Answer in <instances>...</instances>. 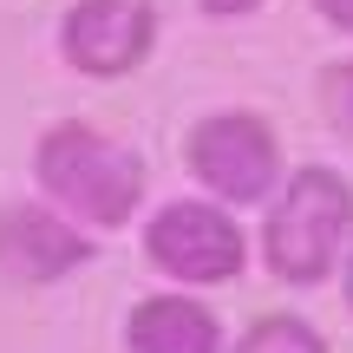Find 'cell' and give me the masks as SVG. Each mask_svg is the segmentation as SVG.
I'll return each instance as SVG.
<instances>
[{"instance_id": "cell-4", "label": "cell", "mask_w": 353, "mask_h": 353, "mask_svg": "<svg viewBox=\"0 0 353 353\" xmlns=\"http://www.w3.org/2000/svg\"><path fill=\"white\" fill-rule=\"evenodd\" d=\"M144 262L170 275V288H223L249 268V229L210 196H170L144 216Z\"/></svg>"}, {"instance_id": "cell-7", "label": "cell", "mask_w": 353, "mask_h": 353, "mask_svg": "<svg viewBox=\"0 0 353 353\" xmlns=\"http://www.w3.org/2000/svg\"><path fill=\"white\" fill-rule=\"evenodd\" d=\"M125 353H223V321L190 288L138 294L125 314Z\"/></svg>"}, {"instance_id": "cell-3", "label": "cell", "mask_w": 353, "mask_h": 353, "mask_svg": "<svg viewBox=\"0 0 353 353\" xmlns=\"http://www.w3.org/2000/svg\"><path fill=\"white\" fill-rule=\"evenodd\" d=\"M183 170L196 176V190L223 210H249L268 203L281 190V131L268 125L255 105H223V112H203L183 131Z\"/></svg>"}, {"instance_id": "cell-9", "label": "cell", "mask_w": 353, "mask_h": 353, "mask_svg": "<svg viewBox=\"0 0 353 353\" xmlns=\"http://www.w3.org/2000/svg\"><path fill=\"white\" fill-rule=\"evenodd\" d=\"M314 99H321V118H327V125L353 144V52H341V59H327V65H321Z\"/></svg>"}, {"instance_id": "cell-8", "label": "cell", "mask_w": 353, "mask_h": 353, "mask_svg": "<svg viewBox=\"0 0 353 353\" xmlns=\"http://www.w3.org/2000/svg\"><path fill=\"white\" fill-rule=\"evenodd\" d=\"M229 353H334V347L307 314H255L229 341Z\"/></svg>"}, {"instance_id": "cell-10", "label": "cell", "mask_w": 353, "mask_h": 353, "mask_svg": "<svg viewBox=\"0 0 353 353\" xmlns=\"http://www.w3.org/2000/svg\"><path fill=\"white\" fill-rule=\"evenodd\" d=\"M210 20H249V13H262V0H196Z\"/></svg>"}, {"instance_id": "cell-2", "label": "cell", "mask_w": 353, "mask_h": 353, "mask_svg": "<svg viewBox=\"0 0 353 353\" xmlns=\"http://www.w3.org/2000/svg\"><path fill=\"white\" fill-rule=\"evenodd\" d=\"M353 242V183L334 164H294L262 203V268L288 288H321L341 275Z\"/></svg>"}, {"instance_id": "cell-1", "label": "cell", "mask_w": 353, "mask_h": 353, "mask_svg": "<svg viewBox=\"0 0 353 353\" xmlns=\"http://www.w3.org/2000/svg\"><path fill=\"white\" fill-rule=\"evenodd\" d=\"M33 183L52 210H65L79 229H118L144 210V157L125 138L85 125V118H59L33 138Z\"/></svg>"}, {"instance_id": "cell-5", "label": "cell", "mask_w": 353, "mask_h": 353, "mask_svg": "<svg viewBox=\"0 0 353 353\" xmlns=\"http://www.w3.org/2000/svg\"><path fill=\"white\" fill-rule=\"evenodd\" d=\"M99 262V236L79 229L46 196L0 203V281L7 288H59Z\"/></svg>"}, {"instance_id": "cell-11", "label": "cell", "mask_w": 353, "mask_h": 353, "mask_svg": "<svg viewBox=\"0 0 353 353\" xmlns=\"http://www.w3.org/2000/svg\"><path fill=\"white\" fill-rule=\"evenodd\" d=\"M314 13L334 26V33H347V39H353V0H314Z\"/></svg>"}, {"instance_id": "cell-6", "label": "cell", "mask_w": 353, "mask_h": 353, "mask_svg": "<svg viewBox=\"0 0 353 353\" xmlns=\"http://www.w3.org/2000/svg\"><path fill=\"white\" fill-rule=\"evenodd\" d=\"M157 46L151 0H72L59 13V59L79 79H131Z\"/></svg>"}, {"instance_id": "cell-12", "label": "cell", "mask_w": 353, "mask_h": 353, "mask_svg": "<svg viewBox=\"0 0 353 353\" xmlns=\"http://www.w3.org/2000/svg\"><path fill=\"white\" fill-rule=\"evenodd\" d=\"M341 294H347V314H353V242H347V262H341Z\"/></svg>"}]
</instances>
